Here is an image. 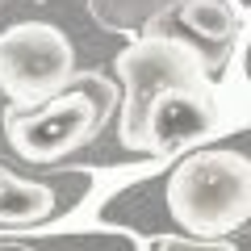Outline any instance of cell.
<instances>
[{
  "label": "cell",
  "instance_id": "5",
  "mask_svg": "<svg viewBox=\"0 0 251 251\" xmlns=\"http://www.w3.org/2000/svg\"><path fill=\"white\" fill-rule=\"evenodd\" d=\"M54 209V193L34 180H17L0 168V222H38Z\"/></svg>",
  "mask_w": 251,
  "mask_h": 251
},
{
  "label": "cell",
  "instance_id": "6",
  "mask_svg": "<svg viewBox=\"0 0 251 251\" xmlns=\"http://www.w3.org/2000/svg\"><path fill=\"white\" fill-rule=\"evenodd\" d=\"M180 21L193 34L209 38V42H226L234 34V13L226 9L222 0H184L180 4Z\"/></svg>",
  "mask_w": 251,
  "mask_h": 251
},
{
  "label": "cell",
  "instance_id": "2",
  "mask_svg": "<svg viewBox=\"0 0 251 251\" xmlns=\"http://www.w3.org/2000/svg\"><path fill=\"white\" fill-rule=\"evenodd\" d=\"M163 201L184 239H222L251 218V159L226 147L188 155L172 168Z\"/></svg>",
  "mask_w": 251,
  "mask_h": 251
},
{
  "label": "cell",
  "instance_id": "8",
  "mask_svg": "<svg viewBox=\"0 0 251 251\" xmlns=\"http://www.w3.org/2000/svg\"><path fill=\"white\" fill-rule=\"evenodd\" d=\"M0 251H34V247H25V243H0Z\"/></svg>",
  "mask_w": 251,
  "mask_h": 251
},
{
  "label": "cell",
  "instance_id": "7",
  "mask_svg": "<svg viewBox=\"0 0 251 251\" xmlns=\"http://www.w3.org/2000/svg\"><path fill=\"white\" fill-rule=\"evenodd\" d=\"M155 251H234L226 239H214V243H201V239H184V234H168V239L155 243Z\"/></svg>",
  "mask_w": 251,
  "mask_h": 251
},
{
  "label": "cell",
  "instance_id": "3",
  "mask_svg": "<svg viewBox=\"0 0 251 251\" xmlns=\"http://www.w3.org/2000/svg\"><path fill=\"white\" fill-rule=\"evenodd\" d=\"M75 80V46L50 21H21L0 34V92L13 109H42Z\"/></svg>",
  "mask_w": 251,
  "mask_h": 251
},
{
  "label": "cell",
  "instance_id": "4",
  "mask_svg": "<svg viewBox=\"0 0 251 251\" xmlns=\"http://www.w3.org/2000/svg\"><path fill=\"white\" fill-rule=\"evenodd\" d=\"M109 100L84 97V92H63V97L46 100L42 109H13L4 113V134H9L13 151L29 163H54L63 155L80 151L97 138L105 126Z\"/></svg>",
  "mask_w": 251,
  "mask_h": 251
},
{
  "label": "cell",
  "instance_id": "1",
  "mask_svg": "<svg viewBox=\"0 0 251 251\" xmlns=\"http://www.w3.org/2000/svg\"><path fill=\"white\" fill-rule=\"evenodd\" d=\"M117 138L126 151L172 155L214 122V84L205 75V59L184 38H138L117 54Z\"/></svg>",
  "mask_w": 251,
  "mask_h": 251
}]
</instances>
